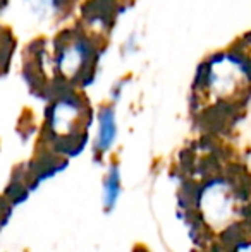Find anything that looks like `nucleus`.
<instances>
[{"instance_id":"4","label":"nucleus","mask_w":251,"mask_h":252,"mask_svg":"<svg viewBox=\"0 0 251 252\" xmlns=\"http://www.w3.org/2000/svg\"><path fill=\"white\" fill-rule=\"evenodd\" d=\"M117 136V126H115V113L112 106H104L98 112V136L95 146L100 153L110 150Z\"/></svg>"},{"instance_id":"3","label":"nucleus","mask_w":251,"mask_h":252,"mask_svg":"<svg viewBox=\"0 0 251 252\" xmlns=\"http://www.w3.org/2000/svg\"><path fill=\"white\" fill-rule=\"evenodd\" d=\"M24 3L38 23L55 26L74 12L79 0H24Z\"/></svg>"},{"instance_id":"2","label":"nucleus","mask_w":251,"mask_h":252,"mask_svg":"<svg viewBox=\"0 0 251 252\" xmlns=\"http://www.w3.org/2000/svg\"><path fill=\"white\" fill-rule=\"evenodd\" d=\"M47 120L50 134L61 139L59 143H62L66 153H72V148L74 151H79L84 146V132L90 124V106L71 88L55 94Z\"/></svg>"},{"instance_id":"6","label":"nucleus","mask_w":251,"mask_h":252,"mask_svg":"<svg viewBox=\"0 0 251 252\" xmlns=\"http://www.w3.org/2000/svg\"><path fill=\"white\" fill-rule=\"evenodd\" d=\"M102 5H105L112 14H121V12H126L131 5H133L136 0H98Z\"/></svg>"},{"instance_id":"1","label":"nucleus","mask_w":251,"mask_h":252,"mask_svg":"<svg viewBox=\"0 0 251 252\" xmlns=\"http://www.w3.org/2000/svg\"><path fill=\"white\" fill-rule=\"evenodd\" d=\"M104 53V30L84 26L64 30L54 40L52 65L64 88L88 86L93 81L100 55Z\"/></svg>"},{"instance_id":"5","label":"nucleus","mask_w":251,"mask_h":252,"mask_svg":"<svg viewBox=\"0 0 251 252\" xmlns=\"http://www.w3.org/2000/svg\"><path fill=\"white\" fill-rule=\"evenodd\" d=\"M104 194H105L104 196L105 208H107V211H110L119 199V194H121V175H119L117 166H110V170H108Z\"/></svg>"}]
</instances>
